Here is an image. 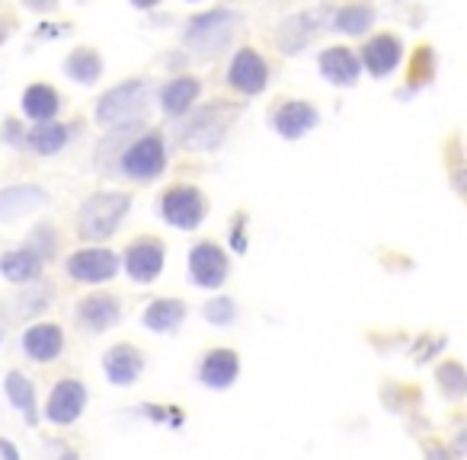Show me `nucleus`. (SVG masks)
<instances>
[{"label":"nucleus","instance_id":"nucleus-1","mask_svg":"<svg viewBox=\"0 0 467 460\" xmlns=\"http://www.w3.org/2000/svg\"><path fill=\"white\" fill-rule=\"evenodd\" d=\"M151 80L132 77L106 90L96 103V125L106 131H128L132 125H141L148 109H151Z\"/></svg>","mask_w":467,"mask_h":460},{"label":"nucleus","instance_id":"nucleus-2","mask_svg":"<svg viewBox=\"0 0 467 460\" xmlns=\"http://www.w3.org/2000/svg\"><path fill=\"white\" fill-rule=\"evenodd\" d=\"M240 23H244V13L230 7H214L208 13L192 16L186 29H182V42L196 52V55H218L234 42Z\"/></svg>","mask_w":467,"mask_h":460},{"label":"nucleus","instance_id":"nucleus-3","mask_svg":"<svg viewBox=\"0 0 467 460\" xmlns=\"http://www.w3.org/2000/svg\"><path fill=\"white\" fill-rule=\"evenodd\" d=\"M128 205H132V199H128L125 192H96V195H90L80 205L77 234L84 240H93V243L112 237L119 230V224L125 221Z\"/></svg>","mask_w":467,"mask_h":460},{"label":"nucleus","instance_id":"nucleus-4","mask_svg":"<svg viewBox=\"0 0 467 460\" xmlns=\"http://www.w3.org/2000/svg\"><path fill=\"white\" fill-rule=\"evenodd\" d=\"M166 170V141L160 131H144L119 154V173L135 183H154Z\"/></svg>","mask_w":467,"mask_h":460},{"label":"nucleus","instance_id":"nucleus-5","mask_svg":"<svg viewBox=\"0 0 467 460\" xmlns=\"http://www.w3.org/2000/svg\"><path fill=\"white\" fill-rule=\"evenodd\" d=\"M180 125H176V141L182 147H192V151H208V147H218L228 131V119L224 112L214 106V109H196L180 115Z\"/></svg>","mask_w":467,"mask_h":460},{"label":"nucleus","instance_id":"nucleus-6","mask_svg":"<svg viewBox=\"0 0 467 460\" xmlns=\"http://www.w3.org/2000/svg\"><path fill=\"white\" fill-rule=\"evenodd\" d=\"M160 215L166 218V224H173L180 230H196L205 218L208 205L205 195L196 189V186H170V189L160 195Z\"/></svg>","mask_w":467,"mask_h":460},{"label":"nucleus","instance_id":"nucleus-7","mask_svg":"<svg viewBox=\"0 0 467 460\" xmlns=\"http://www.w3.org/2000/svg\"><path fill=\"white\" fill-rule=\"evenodd\" d=\"M228 83L244 96L262 93L270 87V64L256 48H238L228 64Z\"/></svg>","mask_w":467,"mask_h":460},{"label":"nucleus","instance_id":"nucleus-8","mask_svg":"<svg viewBox=\"0 0 467 460\" xmlns=\"http://www.w3.org/2000/svg\"><path fill=\"white\" fill-rule=\"evenodd\" d=\"M326 16H330V10H302V13L282 20L276 32L278 48H282L286 55L304 52V48L320 36V29H326Z\"/></svg>","mask_w":467,"mask_h":460},{"label":"nucleus","instance_id":"nucleus-9","mask_svg":"<svg viewBox=\"0 0 467 460\" xmlns=\"http://www.w3.org/2000/svg\"><path fill=\"white\" fill-rule=\"evenodd\" d=\"M164 262H166V246L157 237H138L125 250V272L138 285H151L154 278L164 272Z\"/></svg>","mask_w":467,"mask_h":460},{"label":"nucleus","instance_id":"nucleus-10","mask_svg":"<svg viewBox=\"0 0 467 460\" xmlns=\"http://www.w3.org/2000/svg\"><path fill=\"white\" fill-rule=\"evenodd\" d=\"M119 272V256L103 246H90V250H77L68 259V275L74 282H84V285H100V282H109L112 275Z\"/></svg>","mask_w":467,"mask_h":460},{"label":"nucleus","instance_id":"nucleus-11","mask_svg":"<svg viewBox=\"0 0 467 460\" xmlns=\"http://www.w3.org/2000/svg\"><path fill=\"white\" fill-rule=\"evenodd\" d=\"M189 275L198 288H221L228 278V253L212 240L196 243L189 253Z\"/></svg>","mask_w":467,"mask_h":460},{"label":"nucleus","instance_id":"nucleus-12","mask_svg":"<svg viewBox=\"0 0 467 460\" xmlns=\"http://www.w3.org/2000/svg\"><path fill=\"white\" fill-rule=\"evenodd\" d=\"M320 122V112L308 103V99H282V103L272 109V128L278 135L294 141V138H304L310 128H317Z\"/></svg>","mask_w":467,"mask_h":460},{"label":"nucleus","instance_id":"nucleus-13","mask_svg":"<svg viewBox=\"0 0 467 460\" xmlns=\"http://www.w3.org/2000/svg\"><path fill=\"white\" fill-rule=\"evenodd\" d=\"M400 58H404L400 39H397L394 32H378V36H372V39L365 42L358 61L365 64V71L372 74V77H388L400 64Z\"/></svg>","mask_w":467,"mask_h":460},{"label":"nucleus","instance_id":"nucleus-14","mask_svg":"<svg viewBox=\"0 0 467 460\" xmlns=\"http://www.w3.org/2000/svg\"><path fill=\"white\" fill-rule=\"evenodd\" d=\"M317 64H320V74L330 80L333 87H352L358 80V74H362V61H358L356 48L349 45L324 48L320 58H317Z\"/></svg>","mask_w":467,"mask_h":460},{"label":"nucleus","instance_id":"nucleus-15","mask_svg":"<svg viewBox=\"0 0 467 460\" xmlns=\"http://www.w3.org/2000/svg\"><path fill=\"white\" fill-rule=\"evenodd\" d=\"M198 93H202V80L192 77V74H180V77H170L164 87L157 90L160 109L170 115V119H180L196 106Z\"/></svg>","mask_w":467,"mask_h":460},{"label":"nucleus","instance_id":"nucleus-16","mask_svg":"<svg viewBox=\"0 0 467 460\" xmlns=\"http://www.w3.org/2000/svg\"><path fill=\"white\" fill-rule=\"evenodd\" d=\"M84 406H87V390L80 381H58V387L52 390V397H48V419L58 422V425H71L80 413H84Z\"/></svg>","mask_w":467,"mask_h":460},{"label":"nucleus","instance_id":"nucleus-17","mask_svg":"<svg viewBox=\"0 0 467 460\" xmlns=\"http://www.w3.org/2000/svg\"><path fill=\"white\" fill-rule=\"evenodd\" d=\"M122 317V307H119V297L116 294H90V297H84V301L77 304V320L87 329H93V333H103V329H109V326H116Z\"/></svg>","mask_w":467,"mask_h":460},{"label":"nucleus","instance_id":"nucleus-18","mask_svg":"<svg viewBox=\"0 0 467 460\" xmlns=\"http://www.w3.org/2000/svg\"><path fill=\"white\" fill-rule=\"evenodd\" d=\"M48 205V192L39 186H10L0 192V221H16V218L32 215Z\"/></svg>","mask_w":467,"mask_h":460},{"label":"nucleus","instance_id":"nucleus-19","mask_svg":"<svg viewBox=\"0 0 467 460\" xmlns=\"http://www.w3.org/2000/svg\"><path fill=\"white\" fill-rule=\"evenodd\" d=\"M144 368V358L135 345H128V342H119V345H112L103 358V371L116 387H128V384L135 381L138 374Z\"/></svg>","mask_w":467,"mask_h":460},{"label":"nucleus","instance_id":"nucleus-20","mask_svg":"<svg viewBox=\"0 0 467 460\" xmlns=\"http://www.w3.org/2000/svg\"><path fill=\"white\" fill-rule=\"evenodd\" d=\"M238 374H240V358H238V352H230V349H212L202 358V368H198L202 384L212 390L230 387Z\"/></svg>","mask_w":467,"mask_h":460},{"label":"nucleus","instance_id":"nucleus-21","mask_svg":"<svg viewBox=\"0 0 467 460\" xmlns=\"http://www.w3.org/2000/svg\"><path fill=\"white\" fill-rule=\"evenodd\" d=\"M23 349L32 361H52V358L61 355L64 349V333L55 323H39L29 326L23 333Z\"/></svg>","mask_w":467,"mask_h":460},{"label":"nucleus","instance_id":"nucleus-22","mask_svg":"<svg viewBox=\"0 0 467 460\" xmlns=\"http://www.w3.org/2000/svg\"><path fill=\"white\" fill-rule=\"evenodd\" d=\"M23 115L29 122H52L61 112V93L48 83H29L23 90Z\"/></svg>","mask_w":467,"mask_h":460},{"label":"nucleus","instance_id":"nucleus-23","mask_svg":"<svg viewBox=\"0 0 467 460\" xmlns=\"http://www.w3.org/2000/svg\"><path fill=\"white\" fill-rule=\"evenodd\" d=\"M374 26V7L372 4H346L340 10H330L326 29L346 32V36H365Z\"/></svg>","mask_w":467,"mask_h":460},{"label":"nucleus","instance_id":"nucleus-24","mask_svg":"<svg viewBox=\"0 0 467 460\" xmlns=\"http://www.w3.org/2000/svg\"><path fill=\"white\" fill-rule=\"evenodd\" d=\"M68 138H71V131H68V125H61V122H39L36 128H29L23 138V144L29 147V151H36L39 157H52V154L64 151V144H68Z\"/></svg>","mask_w":467,"mask_h":460},{"label":"nucleus","instance_id":"nucleus-25","mask_svg":"<svg viewBox=\"0 0 467 460\" xmlns=\"http://www.w3.org/2000/svg\"><path fill=\"white\" fill-rule=\"evenodd\" d=\"M64 74H68L74 83L90 87V83H96V80L103 77V58H100L96 48L80 45V48H74L71 55H68V61H64Z\"/></svg>","mask_w":467,"mask_h":460},{"label":"nucleus","instance_id":"nucleus-26","mask_svg":"<svg viewBox=\"0 0 467 460\" xmlns=\"http://www.w3.org/2000/svg\"><path fill=\"white\" fill-rule=\"evenodd\" d=\"M0 272L7 282H16V285H29L36 282L42 272V259L36 250H13V253L0 256Z\"/></svg>","mask_w":467,"mask_h":460},{"label":"nucleus","instance_id":"nucleus-27","mask_svg":"<svg viewBox=\"0 0 467 460\" xmlns=\"http://www.w3.org/2000/svg\"><path fill=\"white\" fill-rule=\"evenodd\" d=\"M182 317H186V304L176 301V297H160L144 310V326L154 333H173L182 323Z\"/></svg>","mask_w":467,"mask_h":460},{"label":"nucleus","instance_id":"nucleus-28","mask_svg":"<svg viewBox=\"0 0 467 460\" xmlns=\"http://www.w3.org/2000/svg\"><path fill=\"white\" fill-rule=\"evenodd\" d=\"M4 387H7L10 403L23 413V419L29 422V425H36V390H32V384L26 381L20 371H10L7 381H4Z\"/></svg>","mask_w":467,"mask_h":460},{"label":"nucleus","instance_id":"nucleus-29","mask_svg":"<svg viewBox=\"0 0 467 460\" xmlns=\"http://www.w3.org/2000/svg\"><path fill=\"white\" fill-rule=\"evenodd\" d=\"M439 384L445 387L448 397H461L464 393V368L458 361H448V365L439 368Z\"/></svg>","mask_w":467,"mask_h":460},{"label":"nucleus","instance_id":"nucleus-30","mask_svg":"<svg viewBox=\"0 0 467 460\" xmlns=\"http://www.w3.org/2000/svg\"><path fill=\"white\" fill-rule=\"evenodd\" d=\"M234 317H238V307H234V301H228V297H218V301L205 304V320H208V323L228 326Z\"/></svg>","mask_w":467,"mask_h":460},{"label":"nucleus","instance_id":"nucleus-31","mask_svg":"<svg viewBox=\"0 0 467 460\" xmlns=\"http://www.w3.org/2000/svg\"><path fill=\"white\" fill-rule=\"evenodd\" d=\"M432 48H420L416 55H420V61L413 58V80L420 77V80H426V74H432V55H429Z\"/></svg>","mask_w":467,"mask_h":460},{"label":"nucleus","instance_id":"nucleus-32","mask_svg":"<svg viewBox=\"0 0 467 460\" xmlns=\"http://www.w3.org/2000/svg\"><path fill=\"white\" fill-rule=\"evenodd\" d=\"M23 4L29 10H36V13H48V10L58 7V0H23Z\"/></svg>","mask_w":467,"mask_h":460},{"label":"nucleus","instance_id":"nucleus-33","mask_svg":"<svg viewBox=\"0 0 467 460\" xmlns=\"http://www.w3.org/2000/svg\"><path fill=\"white\" fill-rule=\"evenodd\" d=\"M0 460H20V454L10 441H0Z\"/></svg>","mask_w":467,"mask_h":460},{"label":"nucleus","instance_id":"nucleus-34","mask_svg":"<svg viewBox=\"0 0 467 460\" xmlns=\"http://www.w3.org/2000/svg\"><path fill=\"white\" fill-rule=\"evenodd\" d=\"M164 0H132V7L135 10H154V7H160Z\"/></svg>","mask_w":467,"mask_h":460},{"label":"nucleus","instance_id":"nucleus-35","mask_svg":"<svg viewBox=\"0 0 467 460\" xmlns=\"http://www.w3.org/2000/svg\"><path fill=\"white\" fill-rule=\"evenodd\" d=\"M10 32H13V23H10V20H0V45L10 39Z\"/></svg>","mask_w":467,"mask_h":460}]
</instances>
